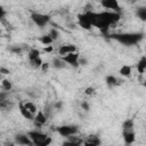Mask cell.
Listing matches in <instances>:
<instances>
[{
	"label": "cell",
	"mask_w": 146,
	"mask_h": 146,
	"mask_svg": "<svg viewBox=\"0 0 146 146\" xmlns=\"http://www.w3.org/2000/svg\"><path fill=\"white\" fill-rule=\"evenodd\" d=\"M110 39H113L117 41L121 44L124 46H135L139 43L144 39V33L143 32H125V33H113L107 35Z\"/></svg>",
	"instance_id": "6da1fadb"
},
{
	"label": "cell",
	"mask_w": 146,
	"mask_h": 146,
	"mask_svg": "<svg viewBox=\"0 0 146 146\" xmlns=\"http://www.w3.org/2000/svg\"><path fill=\"white\" fill-rule=\"evenodd\" d=\"M27 135L30 136L31 140L33 141V145H36V146H48L51 143V138L40 131L32 130V131H29Z\"/></svg>",
	"instance_id": "7a4b0ae2"
},
{
	"label": "cell",
	"mask_w": 146,
	"mask_h": 146,
	"mask_svg": "<svg viewBox=\"0 0 146 146\" xmlns=\"http://www.w3.org/2000/svg\"><path fill=\"white\" fill-rule=\"evenodd\" d=\"M31 19H32V22H33L36 26H39V27H44L46 25L49 24V22H50V16H49V15H46V14L32 11V13H31Z\"/></svg>",
	"instance_id": "3957f363"
},
{
	"label": "cell",
	"mask_w": 146,
	"mask_h": 146,
	"mask_svg": "<svg viewBox=\"0 0 146 146\" xmlns=\"http://www.w3.org/2000/svg\"><path fill=\"white\" fill-rule=\"evenodd\" d=\"M99 16L103 21H105L110 26L111 25H114L115 23H117L121 18V15L120 13L117 11H112V10H107V11H102L99 13Z\"/></svg>",
	"instance_id": "277c9868"
},
{
	"label": "cell",
	"mask_w": 146,
	"mask_h": 146,
	"mask_svg": "<svg viewBox=\"0 0 146 146\" xmlns=\"http://www.w3.org/2000/svg\"><path fill=\"white\" fill-rule=\"evenodd\" d=\"M56 132L58 135H60L62 137H68L72 135H76V132L79 131L78 125H73V124H65V125H59L55 128Z\"/></svg>",
	"instance_id": "5b68a950"
},
{
	"label": "cell",
	"mask_w": 146,
	"mask_h": 146,
	"mask_svg": "<svg viewBox=\"0 0 146 146\" xmlns=\"http://www.w3.org/2000/svg\"><path fill=\"white\" fill-rule=\"evenodd\" d=\"M78 24H79L80 27H82L84 30H90L91 29L92 24H91V21L89 18L87 11L83 13V14H79L78 15Z\"/></svg>",
	"instance_id": "8992f818"
},
{
	"label": "cell",
	"mask_w": 146,
	"mask_h": 146,
	"mask_svg": "<svg viewBox=\"0 0 146 146\" xmlns=\"http://www.w3.org/2000/svg\"><path fill=\"white\" fill-rule=\"evenodd\" d=\"M63 57V59L66 62V64H68V65H71V66H73V67H78L80 64H79V59H80V56H79V54L75 51V52H70V54H67V55H65V56H62Z\"/></svg>",
	"instance_id": "52a82bcc"
},
{
	"label": "cell",
	"mask_w": 146,
	"mask_h": 146,
	"mask_svg": "<svg viewBox=\"0 0 146 146\" xmlns=\"http://www.w3.org/2000/svg\"><path fill=\"white\" fill-rule=\"evenodd\" d=\"M100 3L105 9H108L112 11H117V13H120V10H121V7H120L117 0H100Z\"/></svg>",
	"instance_id": "ba28073f"
},
{
	"label": "cell",
	"mask_w": 146,
	"mask_h": 146,
	"mask_svg": "<svg viewBox=\"0 0 146 146\" xmlns=\"http://www.w3.org/2000/svg\"><path fill=\"white\" fill-rule=\"evenodd\" d=\"M15 144L16 145H24V146H31L33 145V141L31 140L29 135H23V133H17L14 137Z\"/></svg>",
	"instance_id": "9c48e42d"
},
{
	"label": "cell",
	"mask_w": 146,
	"mask_h": 146,
	"mask_svg": "<svg viewBox=\"0 0 146 146\" xmlns=\"http://www.w3.org/2000/svg\"><path fill=\"white\" fill-rule=\"evenodd\" d=\"M33 122H34V125H35V127H38V128H40V127L44 125V124H46V122H47V115L44 114V112H42V111L36 112V114L34 115Z\"/></svg>",
	"instance_id": "30bf717a"
},
{
	"label": "cell",
	"mask_w": 146,
	"mask_h": 146,
	"mask_svg": "<svg viewBox=\"0 0 146 146\" xmlns=\"http://www.w3.org/2000/svg\"><path fill=\"white\" fill-rule=\"evenodd\" d=\"M122 136L124 139L125 144H132L136 139V133H135V129H127V130H122Z\"/></svg>",
	"instance_id": "8fae6325"
},
{
	"label": "cell",
	"mask_w": 146,
	"mask_h": 146,
	"mask_svg": "<svg viewBox=\"0 0 146 146\" xmlns=\"http://www.w3.org/2000/svg\"><path fill=\"white\" fill-rule=\"evenodd\" d=\"M78 50L75 44H63L58 48V55L59 56H65L70 52H75Z\"/></svg>",
	"instance_id": "7c38bea8"
},
{
	"label": "cell",
	"mask_w": 146,
	"mask_h": 146,
	"mask_svg": "<svg viewBox=\"0 0 146 146\" xmlns=\"http://www.w3.org/2000/svg\"><path fill=\"white\" fill-rule=\"evenodd\" d=\"M100 144H102V140L97 135H89L87 139L83 141V145L86 146H98Z\"/></svg>",
	"instance_id": "4fadbf2b"
},
{
	"label": "cell",
	"mask_w": 146,
	"mask_h": 146,
	"mask_svg": "<svg viewBox=\"0 0 146 146\" xmlns=\"http://www.w3.org/2000/svg\"><path fill=\"white\" fill-rule=\"evenodd\" d=\"M83 141L80 137H76L75 135H72V136H68L67 137V140L63 143V145H68V146H78V145H83Z\"/></svg>",
	"instance_id": "5bb4252c"
},
{
	"label": "cell",
	"mask_w": 146,
	"mask_h": 146,
	"mask_svg": "<svg viewBox=\"0 0 146 146\" xmlns=\"http://www.w3.org/2000/svg\"><path fill=\"white\" fill-rule=\"evenodd\" d=\"M51 66L56 70H63L66 67V62L63 59L62 56H58V57H54L52 60H51Z\"/></svg>",
	"instance_id": "9a60e30c"
},
{
	"label": "cell",
	"mask_w": 146,
	"mask_h": 146,
	"mask_svg": "<svg viewBox=\"0 0 146 146\" xmlns=\"http://www.w3.org/2000/svg\"><path fill=\"white\" fill-rule=\"evenodd\" d=\"M18 108H19V112H21V114L25 117V119H27V120H31V121H33V119H34V114L33 113H31L26 107H25V105H24V103H19L18 104Z\"/></svg>",
	"instance_id": "2e32d148"
},
{
	"label": "cell",
	"mask_w": 146,
	"mask_h": 146,
	"mask_svg": "<svg viewBox=\"0 0 146 146\" xmlns=\"http://www.w3.org/2000/svg\"><path fill=\"white\" fill-rule=\"evenodd\" d=\"M105 82L107 84L108 88H113V87H116L121 83V80H119L116 76L114 75H107L106 79H105Z\"/></svg>",
	"instance_id": "e0dca14e"
},
{
	"label": "cell",
	"mask_w": 146,
	"mask_h": 146,
	"mask_svg": "<svg viewBox=\"0 0 146 146\" xmlns=\"http://www.w3.org/2000/svg\"><path fill=\"white\" fill-rule=\"evenodd\" d=\"M39 57H40V51H39L38 49L32 48V49L29 50V52H27V58H29L30 63L33 62V60H35V59H38Z\"/></svg>",
	"instance_id": "ac0fdd59"
},
{
	"label": "cell",
	"mask_w": 146,
	"mask_h": 146,
	"mask_svg": "<svg viewBox=\"0 0 146 146\" xmlns=\"http://www.w3.org/2000/svg\"><path fill=\"white\" fill-rule=\"evenodd\" d=\"M137 71L141 74L146 71V56H141L137 63Z\"/></svg>",
	"instance_id": "d6986e66"
},
{
	"label": "cell",
	"mask_w": 146,
	"mask_h": 146,
	"mask_svg": "<svg viewBox=\"0 0 146 146\" xmlns=\"http://www.w3.org/2000/svg\"><path fill=\"white\" fill-rule=\"evenodd\" d=\"M136 16H137L140 21L146 22V6L138 7L137 10H136Z\"/></svg>",
	"instance_id": "ffe728a7"
},
{
	"label": "cell",
	"mask_w": 146,
	"mask_h": 146,
	"mask_svg": "<svg viewBox=\"0 0 146 146\" xmlns=\"http://www.w3.org/2000/svg\"><path fill=\"white\" fill-rule=\"evenodd\" d=\"M38 40H39L40 43H42V44H44V46H48V44H50V43L54 42V40H52V38L49 35V33H48V34H44V35H41Z\"/></svg>",
	"instance_id": "44dd1931"
},
{
	"label": "cell",
	"mask_w": 146,
	"mask_h": 146,
	"mask_svg": "<svg viewBox=\"0 0 146 146\" xmlns=\"http://www.w3.org/2000/svg\"><path fill=\"white\" fill-rule=\"evenodd\" d=\"M119 73H120V75H122V76H130L131 75V66H129V65H123V66H121V68L119 70Z\"/></svg>",
	"instance_id": "7402d4cb"
},
{
	"label": "cell",
	"mask_w": 146,
	"mask_h": 146,
	"mask_svg": "<svg viewBox=\"0 0 146 146\" xmlns=\"http://www.w3.org/2000/svg\"><path fill=\"white\" fill-rule=\"evenodd\" d=\"M1 88H2V90L10 91L13 89V83L8 79H2V81H1Z\"/></svg>",
	"instance_id": "603a6c76"
},
{
	"label": "cell",
	"mask_w": 146,
	"mask_h": 146,
	"mask_svg": "<svg viewBox=\"0 0 146 146\" xmlns=\"http://www.w3.org/2000/svg\"><path fill=\"white\" fill-rule=\"evenodd\" d=\"M133 125H135L133 120H132V119H128V120H125V121L123 122V124H122V130L133 129Z\"/></svg>",
	"instance_id": "cb8c5ba5"
},
{
	"label": "cell",
	"mask_w": 146,
	"mask_h": 146,
	"mask_svg": "<svg viewBox=\"0 0 146 146\" xmlns=\"http://www.w3.org/2000/svg\"><path fill=\"white\" fill-rule=\"evenodd\" d=\"M24 105H25V107H26L31 113H33V114L35 115V113H36V106H35L32 102H26V103H24Z\"/></svg>",
	"instance_id": "d4e9b609"
},
{
	"label": "cell",
	"mask_w": 146,
	"mask_h": 146,
	"mask_svg": "<svg viewBox=\"0 0 146 146\" xmlns=\"http://www.w3.org/2000/svg\"><path fill=\"white\" fill-rule=\"evenodd\" d=\"M49 35H50V36L52 38V40L55 41V40H57V39L59 38V32H58L57 29H51L50 32H49Z\"/></svg>",
	"instance_id": "484cf974"
},
{
	"label": "cell",
	"mask_w": 146,
	"mask_h": 146,
	"mask_svg": "<svg viewBox=\"0 0 146 146\" xmlns=\"http://www.w3.org/2000/svg\"><path fill=\"white\" fill-rule=\"evenodd\" d=\"M9 50H10L11 52H14V54H17V55H19V54L22 52V48H21L19 46H11V47L9 48Z\"/></svg>",
	"instance_id": "4316f807"
},
{
	"label": "cell",
	"mask_w": 146,
	"mask_h": 146,
	"mask_svg": "<svg viewBox=\"0 0 146 146\" xmlns=\"http://www.w3.org/2000/svg\"><path fill=\"white\" fill-rule=\"evenodd\" d=\"M84 92H86V95L90 96V95H92V94L95 92V88H94V87H88V88H86Z\"/></svg>",
	"instance_id": "83f0119b"
},
{
	"label": "cell",
	"mask_w": 146,
	"mask_h": 146,
	"mask_svg": "<svg viewBox=\"0 0 146 146\" xmlns=\"http://www.w3.org/2000/svg\"><path fill=\"white\" fill-rule=\"evenodd\" d=\"M54 107H55L56 110H60V108L63 107V102H56V103L54 104Z\"/></svg>",
	"instance_id": "f1b7e54d"
},
{
	"label": "cell",
	"mask_w": 146,
	"mask_h": 146,
	"mask_svg": "<svg viewBox=\"0 0 146 146\" xmlns=\"http://www.w3.org/2000/svg\"><path fill=\"white\" fill-rule=\"evenodd\" d=\"M79 64H80V65H82V66H86V65L88 64V62H87V59H86L84 57H82V58H80V59H79Z\"/></svg>",
	"instance_id": "f546056e"
},
{
	"label": "cell",
	"mask_w": 146,
	"mask_h": 146,
	"mask_svg": "<svg viewBox=\"0 0 146 146\" xmlns=\"http://www.w3.org/2000/svg\"><path fill=\"white\" fill-rule=\"evenodd\" d=\"M49 68V63H43L42 66H41V70L42 72H47V70Z\"/></svg>",
	"instance_id": "4dcf8cb0"
},
{
	"label": "cell",
	"mask_w": 146,
	"mask_h": 146,
	"mask_svg": "<svg viewBox=\"0 0 146 146\" xmlns=\"http://www.w3.org/2000/svg\"><path fill=\"white\" fill-rule=\"evenodd\" d=\"M0 73H1V74H9L10 72H9V70H7L5 66H1V68H0Z\"/></svg>",
	"instance_id": "1f68e13d"
},
{
	"label": "cell",
	"mask_w": 146,
	"mask_h": 146,
	"mask_svg": "<svg viewBox=\"0 0 146 146\" xmlns=\"http://www.w3.org/2000/svg\"><path fill=\"white\" fill-rule=\"evenodd\" d=\"M81 107H82L84 111H89V104H88L87 102H82V104H81Z\"/></svg>",
	"instance_id": "d6a6232c"
},
{
	"label": "cell",
	"mask_w": 146,
	"mask_h": 146,
	"mask_svg": "<svg viewBox=\"0 0 146 146\" xmlns=\"http://www.w3.org/2000/svg\"><path fill=\"white\" fill-rule=\"evenodd\" d=\"M0 11H1L0 18H1V19H5V16H6V11H5V9H3V8H1V9H0Z\"/></svg>",
	"instance_id": "836d02e7"
},
{
	"label": "cell",
	"mask_w": 146,
	"mask_h": 146,
	"mask_svg": "<svg viewBox=\"0 0 146 146\" xmlns=\"http://www.w3.org/2000/svg\"><path fill=\"white\" fill-rule=\"evenodd\" d=\"M52 50V48L51 47H48V48H44V51H47V52H50Z\"/></svg>",
	"instance_id": "e575fe53"
},
{
	"label": "cell",
	"mask_w": 146,
	"mask_h": 146,
	"mask_svg": "<svg viewBox=\"0 0 146 146\" xmlns=\"http://www.w3.org/2000/svg\"><path fill=\"white\" fill-rule=\"evenodd\" d=\"M128 1H129V2H130V3H133V2H136V1H137V0H128Z\"/></svg>",
	"instance_id": "d590c367"
},
{
	"label": "cell",
	"mask_w": 146,
	"mask_h": 146,
	"mask_svg": "<svg viewBox=\"0 0 146 146\" xmlns=\"http://www.w3.org/2000/svg\"><path fill=\"white\" fill-rule=\"evenodd\" d=\"M143 86H144V87H145V88H146V80H145V81H144V82H143Z\"/></svg>",
	"instance_id": "8d00e7d4"
}]
</instances>
